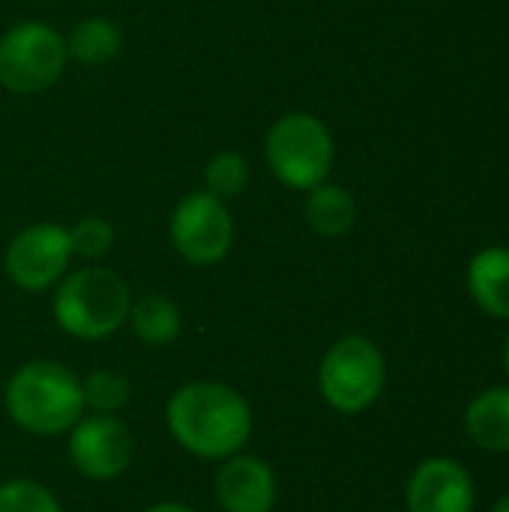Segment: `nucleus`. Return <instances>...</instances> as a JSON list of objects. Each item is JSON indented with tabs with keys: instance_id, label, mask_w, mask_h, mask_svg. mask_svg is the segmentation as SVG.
<instances>
[{
	"instance_id": "obj_3",
	"label": "nucleus",
	"mask_w": 509,
	"mask_h": 512,
	"mask_svg": "<svg viewBox=\"0 0 509 512\" xmlns=\"http://www.w3.org/2000/svg\"><path fill=\"white\" fill-rule=\"evenodd\" d=\"M129 285L108 267H81L57 282L51 312L57 327L81 342L114 336L129 318Z\"/></svg>"
},
{
	"instance_id": "obj_19",
	"label": "nucleus",
	"mask_w": 509,
	"mask_h": 512,
	"mask_svg": "<svg viewBox=\"0 0 509 512\" xmlns=\"http://www.w3.org/2000/svg\"><path fill=\"white\" fill-rule=\"evenodd\" d=\"M114 225L105 216H81L72 228H69V243H72V255L84 258V261H99L111 252L114 246Z\"/></svg>"
},
{
	"instance_id": "obj_11",
	"label": "nucleus",
	"mask_w": 509,
	"mask_h": 512,
	"mask_svg": "<svg viewBox=\"0 0 509 512\" xmlns=\"http://www.w3.org/2000/svg\"><path fill=\"white\" fill-rule=\"evenodd\" d=\"M276 492V474L264 459L246 453L222 459L216 474V501L225 512H273Z\"/></svg>"
},
{
	"instance_id": "obj_1",
	"label": "nucleus",
	"mask_w": 509,
	"mask_h": 512,
	"mask_svg": "<svg viewBox=\"0 0 509 512\" xmlns=\"http://www.w3.org/2000/svg\"><path fill=\"white\" fill-rule=\"evenodd\" d=\"M171 438L192 456L222 462L243 450L252 435V408L228 384L192 381L183 384L165 405Z\"/></svg>"
},
{
	"instance_id": "obj_20",
	"label": "nucleus",
	"mask_w": 509,
	"mask_h": 512,
	"mask_svg": "<svg viewBox=\"0 0 509 512\" xmlns=\"http://www.w3.org/2000/svg\"><path fill=\"white\" fill-rule=\"evenodd\" d=\"M0 512H63L51 489L36 480H9L0 486Z\"/></svg>"
},
{
	"instance_id": "obj_5",
	"label": "nucleus",
	"mask_w": 509,
	"mask_h": 512,
	"mask_svg": "<svg viewBox=\"0 0 509 512\" xmlns=\"http://www.w3.org/2000/svg\"><path fill=\"white\" fill-rule=\"evenodd\" d=\"M387 363L381 348L366 336H342L324 354L318 369V390L339 414H360L372 408L384 390Z\"/></svg>"
},
{
	"instance_id": "obj_9",
	"label": "nucleus",
	"mask_w": 509,
	"mask_h": 512,
	"mask_svg": "<svg viewBox=\"0 0 509 512\" xmlns=\"http://www.w3.org/2000/svg\"><path fill=\"white\" fill-rule=\"evenodd\" d=\"M132 432L114 414L81 417L69 429V459L90 480H117L132 462Z\"/></svg>"
},
{
	"instance_id": "obj_8",
	"label": "nucleus",
	"mask_w": 509,
	"mask_h": 512,
	"mask_svg": "<svg viewBox=\"0 0 509 512\" xmlns=\"http://www.w3.org/2000/svg\"><path fill=\"white\" fill-rule=\"evenodd\" d=\"M69 261H72L69 228L57 222H36L9 240L3 255V270L12 285L39 294L66 276Z\"/></svg>"
},
{
	"instance_id": "obj_15",
	"label": "nucleus",
	"mask_w": 509,
	"mask_h": 512,
	"mask_svg": "<svg viewBox=\"0 0 509 512\" xmlns=\"http://www.w3.org/2000/svg\"><path fill=\"white\" fill-rule=\"evenodd\" d=\"M66 51L69 60H78L81 66H102L123 51V30L105 15L81 18L66 36Z\"/></svg>"
},
{
	"instance_id": "obj_23",
	"label": "nucleus",
	"mask_w": 509,
	"mask_h": 512,
	"mask_svg": "<svg viewBox=\"0 0 509 512\" xmlns=\"http://www.w3.org/2000/svg\"><path fill=\"white\" fill-rule=\"evenodd\" d=\"M504 369H507V375H509V336H507V348H504Z\"/></svg>"
},
{
	"instance_id": "obj_10",
	"label": "nucleus",
	"mask_w": 509,
	"mask_h": 512,
	"mask_svg": "<svg viewBox=\"0 0 509 512\" xmlns=\"http://www.w3.org/2000/svg\"><path fill=\"white\" fill-rule=\"evenodd\" d=\"M474 480L453 459H426L408 480V512H474Z\"/></svg>"
},
{
	"instance_id": "obj_4",
	"label": "nucleus",
	"mask_w": 509,
	"mask_h": 512,
	"mask_svg": "<svg viewBox=\"0 0 509 512\" xmlns=\"http://www.w3.org/2000/svg\"><path fill=\"white\" fill-rule=\"evenodd\" d=\"M264 159L282 186L309 192L327 183L336 162V144L321 117L309 111H291L270 126Z\"/></svg>"
},
{
	"instance_id": "obj_22",
	"label": "nucleus",
	"mask_w": 509,
	"mask_h": 512,
	"mask_svg": "<svg viewBox=\"0 0 509 512\" xmlns=\"http://www.w3.org/2000/svg\"><path fill=\"white\" fill-rule=\"evenodd\" d=\"M492 512H509V495H504V498L492 507Z\"/></svg>"
},
{
	"instance_id": "obj_12",
	"label": "nucleus",
	"mask_w": 509,
	"mask_h": 512,
	"mask_svg": "<svg viewBox=\"0 0 509 512\" xmlns=\"http://www.w3.org/2000/svg\"><path fill=\"white\" fill-rule=\"evenodd\" d=\"M468 291L486 315L509 321V249L489 246L474 255L468 267Z\"/></svg>"
},
{
	"instance_id": "obj_17",
	"label": "nucleus",
	"mask_w": 509,
	"mask_h": 512,
	"mask_svg": "<svg viewBox=\"0 0 509 512\" xmlns=\"http://www.w3.org/2000/svg\"><path fill=\"white\" fill-rule=\"evenodd\" d=\"M249 186V162L237 150H222L204 165V189L222 201L237 198Z\"/></svg>"
},
{
	"instance_id": "obj_2",
	"label": "nucleus",
	"mask_w": 509,
	"mask_h": 512,
	"mask_svg": "<svg viewBox=\"0 0 509 512\" xmlns=\"http://www.w3.org/2000/svg\"><path fill=\"white\" fill-rule=\"evenodd\" d=\"M3 402L9 420L30 435H60L84 417L81 378L54 360H33L15 369Z\"/></svg>"
},
{
	"instance_id": "obj_13",
	"label": "nucleus",
	"mask_w": 509,
	"mask_h": 512,
	"mask_svg": "<svg viewBox=\"0 0 509 512\" xmlns=\"http://www.w3.org/2000/svg\"><path fill=\"white\" fill-rule=\"evenodd\" d=\"M465 429L480 450L509 453V387L480 393L465 411Z\"/></svg>"
},
{
	"instance_id": "obj_7",
	"label": "nucleus",
	"mask_w": 509,
	"mask_h": 512,
	"mask_svg": "<svg viewBox=\"0 0 509 512\" xmlns=\"http://www.w3.org/2000/svg\"><path fill=\"white\" fill-rule=\"evenodd\" d=\"M168 237L183 261L195 267L219 264L234 243V219L228 201L210 195L207 189L183 195L171 213Z\"/></svg>"
},
{
	"instance_id": "obj_18",
	"label": "nucleus",
	"mask_w": 509,
	"mask_h": 512,
	"mask_svg": "<svg viewBox=\"0 0 509 512\" xmlns=\"http://www.w3.org/2000/svg\"><path fill=\"white\" fill-rule=\"evenodd\" d=\"M84 408L93 414H117L129 405V381L114 369H96L81 381Z\"/></svg>"
},
{
	"instance_id": "obj_14",
	"label": "nucleus",
	"mask_w": 509,
	"mask_h": 512,
	"mask_svg": "<svg viewBox=\"0 0 509 512\" xmlns=\"http://www.w3.org/2000/svg\"><path fill=\"white\" fill-rule=\"evenodd\" d=\"M306 225L321 237H345L357 222V204L348 189L336 183H321L309 189L303 204Z\"/></svg>"
},
{
	"instance_id": "obj_16",
	"label": "nucleus",
	"mask_w": 509,
	"mask_h": 512,
	"mask_svg": "<svg viewBox=\"0 0 509 512\" xmlns=\"http://www.w3.org/2000/svg\"><path fill=\"white\" fill-rule=\"evenodd\" d=\"M126 321H129L132 333L138 336V342H144L150 348L171 345L183 327L177 303L168 300L165 294H144V297L132 300Z\"/></svg>"
},
{
	"instance_id": "obj_21",
	"label": "nucleus",
	"mask_w": 509,
	"mask_h": 512,
	"mask_svg": "<svg viewBox=\"0 0 509 512\" xmlns=\"http://www.w3.org/2000/svg\"><path fill=\"white\" fill-rule=\"evenodd\" d=\"M144 512H195L192 507H186V504H177V501H165V504H156V507H150V510Z\"/></svg>"
},
{
	"instance_id": "obj_6",
	"label": "nucleus",
	"mask_w": 509,
	"mask_h": 512,
	"mask_svg": "<svg viewBox=\"0 0 509 512\" xmlns=\"http://www.w3.org/2000/svg\"><path fill=\"white\" fill-rule=\"evenodd\" d=\"M66 63V36L45 21H18L0 36V87L15 96L54 87Z\"/></svg>"
}]
</instances>
